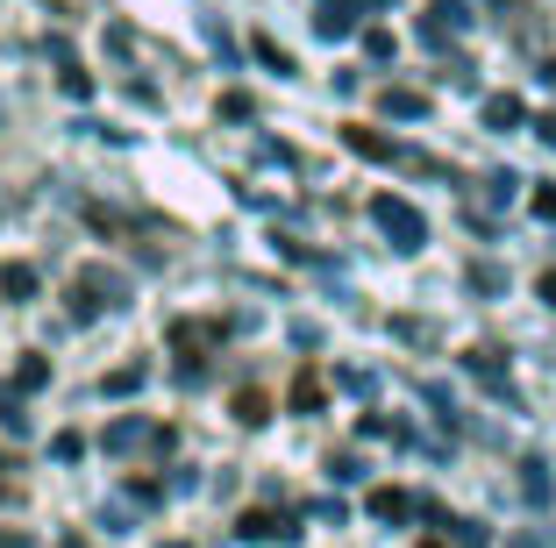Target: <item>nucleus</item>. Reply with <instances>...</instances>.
<instances>
[{
    "label": "nucleus",
    "instance_id": "f257e3e1",
    "mask_svg": "<svg viewBox=\"0 0 556 548\" xmlns=\"http://www.w3.org/2000/svg\"><path fill=\"white\" fill-rule=\"evenodd\" d=\"M371 214H378V228H386V235H393L400 250H421V214H414L407 200H393V193H386Z\"/></svg>",
    "mask_w": 556,
    "mask_h": 548
},
{
    "label": "nucleus",
    "instance_id": "f03ea898",
    "mask_svg": "<svg viewBox=\"0 0 556 548\" xmlns=\"http://www.w3.org/2000/svg\"><path fill=\"white\" fill-rule=\"evenodd\" d=\"M464 22H471L464 0H435V8H428V36H450V29H464Z\"/></svg>",
    "mask_w": 556,
    "mask_h": 548
},
{
    "label": "nucleus",
    "instance_id": "7ed1b4c3",
    "mask_svg": "<svg viewBox=\"0 0 556 548\" xmlns=\"http://www.w3.org/2000/svg\"><path fill=\"white\" fill-rule=\"evenodd\" d=\"M243 534H250V541H286V534H293V520H278V513H243Z\"/></svg>",
    "mask_w": 556,
    "mask_h": 548
},
{
    "label": "nucleus",
    "instance_id": "20e7f679",
    "mask_svg": "<svg viewBox=\"0 0 556 548\" xmlns=\"http://www.w3.org/2000/svg\"><path fill=\"white\" fill-rule=\"evenodd\" d=\"M236 420H243V428H264V420H271V399H264V392H236Z\"/></svg>",
    "mask_w": 556,
    "mask_h": 548
},
{
    "label": "nucleus",
    "instance_id": "39448f33",
    "mask_svg": "<svg viewBox=\"0 0 556 548\" xmlns=\"http://www.w3.org/2000/svg\"><path fill=\"white\" fill-rule=\"evenodd\" d=\"M0 285H8V300H29V292H36V271H29V264H8V271H0Z\"/></svg>",
    "mask_w": 556,
    "mask_h": 548
},
{
    "label": "nucleus",
    "instance_id": "423d86ee",
    "mask_svg": "<svg viewBox=\"0 0 556 548\" xmlns=\"http://www.w3.org/2000/svg\"><path fill=\"white\" fill-rule=\"evenodd\" d=\"M371 513L378 520H407V492H371Z\"/></svg>",
    "mask_w": 556,
    "mask_h": 548
},
{
    "label": "nucleus",
    "instance_id": "0eeeda50",
    "mask_svg": "<svg viewBox=\"0 0 556 548\" xmlns=\"http://www.w3.org/2000/svg\"><path fill=\"white\" fill-rule=\"evenodd\" d=\"M293 406H300V413H314V406H321V378H314V371H300V385H293Z\"/></svg>",
    "mask_w": 556,
    "mask_h": 548
},
{
    "label": "nucleus",
    "instance_id": "6e6552de",
    "mask_svg": "<svg viewBox=\"0 0 556 548\" xmlns=\"http://www.w3.org/2000/svg\"><path fill=\"white\" fill-rule=\"evenodd\" d=\"M485 122L492 129H514L521 122V100H485Z\"/></svg>",
    "mask_w": 556,
    "mask_h": 548
},
{
    "label": "nucleus",
    "instance_id": "1a4fd4ad",
    "mask_svg": "<svg viewBox=\"0 0 556 548\" xmlns=\"http://www.w3.org/2000/svg\"><path fill=\"white\" fill-rule=\"evenodd\" d=\"M257 58H264V65H271V72H293V58H286V50H278L271 36H257Z\"/></svg>",
    "mask_w": 556,
    "mask_h": 548
},
{
    "label": "nucleus",
    "instance_id": "9d476101",
    "mask_svg": "<svg viewBox=\"0 0 556 548\" xmlns=\"http://www.w3.org/2000/svg\"><path fill=\"white\" fill-rule=\"evenodd\" d=\"M542 300H549V307H556V271H549V278H542Z\"/></svg>",
    "mask_w": 556,
    "mask_h": 548
},
{
    "label": "nucleus",
    "instance_id": "9b49d317",
    "mask_svg": "<svg viewBox=\"0 0 556 548\" xmlns=\"http://www.w3.org/2000/svg\"><path fill=\"white\" fill-rule=\"evenodd\" d=\"M428 548H442V541H428Z\"/></svg>",
    "mask_w": 556,
    "mask_h": 548
}]
</instances>
